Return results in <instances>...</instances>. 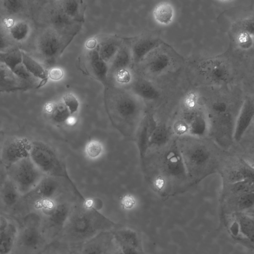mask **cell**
Masks as SVG:
<instances>
[{"mask_svg":"<svg viewBox=\"0 0 254 254\" xmlns=\"http://www.w3.org/2000/svg\"><path fill=\"white\" fill-rule=\"evenodd\" d=\"M5 136H5L2 133H1V131H0V149L3 140H4Z\"/></svg>","mask_w":254,"mask_h":254,"instance_id":"49","label":"cell"},{"mask_svg":"<svg viewBox=\"0 0 254 254\" xmlns=\"http://www.w3.org/2000/svg\"><path fill=\"white\" fill-rule=\"evenodd\" d=\"M17 219L19 226L13 254H40L50 244L41 215L30 210Z\"/></svg>","mask_w":254,"mask_h":254,"instance_id":"2","label":"cell"},{"mask_svg":"<svg viewBox=\"0 0 254 254\" xmlns=\"http://www.w3.org/2000/svg\"><path fill=\"white\" fill-rule=\"evenodd\" d=\"M242 30L254 36V25L253 18H248L243 20L242 22Z\"/></svg>","mask_w":254,"mask_h":254,"instance_id":"45","label":"cell"},{"mask_svg":"<svg viewBox=\"0 0 254 254\" xmlns=\"http://www.w3.org/2000/svg\"><path fill=\"white\" fill-rule=\"evenodd\" d=\"M254 191L240 194L239 199L240 205L243 206H248L252 205L254 201Z\"/></svg>","mask_w":254,"mask_h":254,"instance_id":"43","label":"cell"},{"mask_svg":"<svg viewBox=\"0 0 254 254\" xmlns=\"http://www.w3.org/2000/svg\"><path fill=\"white\" fill-rule=\"evenodd\" d=\"M174 131L178 135L188 133V127L186 122L183 119L176 121L173 126Z\"/></svg>","mask_w":254,"mask_h":254,"instance_id":"41","label":"cell"},{"mask_svg":"<svg viewBox=\"0 0 254 254\" xmlns=\"http://www.w3.org/2000/svg\"><path fill=\"white\" fill-rule=\"evenodd\" d=\"M0 62L13 73L23 64L22 51L18 48H14L7 52L0 53Z\"/></svg>","mask_w":254,"mask_h":254,"instance_id":"29","label":"cell"},{"mask_svg":"<svg viewBox=\"0 0 254 254\" xmlns=\"http://www.w3.org/2000/svg\"><path fill=\"white\" fill-rule=\"evenodd\" d=\"M132 94L139 99L148 101L157 99L160 96L158 89L150 82L144 79L134 80L131 84Z\"/></svg>","mask_w":254,"mask_h":254,"instance_id":"18","label":"cell"},{"mask_svg":"<svg viewBox=\"0 0 254 254\" xmlns=\"http://www.w3.org/2000/svg\"><path fill=\"white\" fill-rule=\"evenodd\" d=\"M102 145L97 141L90 142L86 147L87 155L91 158L98 157L102 152Z\"/></svg>","mask_w":254,"mask_h":254,"instance_id":"40","label":"cell"},{"mask_svg":"<svg viewBox=\"0 0 254 254\" xmlns=\"http://www.w3.org/2000/svg\"><path fill=\"white\" fill-rule=\"evenodd\" d=\"M198 93L191 90L187 93L183 100V104L188 111H194L198 102Z\"/></svg>","mask_w":254,"mask_h":254,"instance_id":"36","label":"cell"},{"mask_svg":"<svg viewBox=\"0 0 254 254\" xmlns=\"http://www.w3.org/2000/svg\"><path fill=\"white\" fill-rule=\"evenodd\" d=\"M162 43L160 40L152 38H145L137 40L130 48L132 61L135 63L140 62Z\"/></svg>","mask_w":254,"mask_h":254,"instance_id":"14","label":"cell"},{"mask_svg":"<svg viewBox=\"0 0 254 254\" xmlns=\"http://www.w3.org/2000/svg\"><path fill=\"white\" fill-rule=\"evenodd\" d=\"M31 87V84L18 78L0 62V92L24 90Z\"/></svg>","mask_w":254,"mask_h":254,"instance_id":"13","label":"cell"},{"mask_svg":"<svg viewBox=\"0 0 254 254\" xmlns=\"http://www.w3.org/2000/svg\"><path fill=\"white\" fill-rule=\"evenodd\" d=\"M116 80L120 83H127L131 80V75L128 69H123L115 74Z\"/></svg>","mask_w":254,"mask_h":254,"instance_id":"42","label":"cell"},{"mask_svg":"<svg viewBox=\"0 0 254 254\" xmlns=\"http://www.w3.org/2000/svg\"><path fill=\"white\" fill-rule=\"evenodd\" d=\"M210 153L203 145H194L188 150L187 154V169L189 166L193 169L203 167L209 161Z\"/></svg>","mask_w":254,"mask_h":254,"instance_id":"20","label":"cell"},{"mask_svg":"<svg viewBox=\"0 0 254 254\" xmlns=\"http://www.w3.org/2000/svg\"><path fill=\"white\" fill-rule=\"evenodd\" d=\"M137 143L140 158L143 160L148 148V143L150 129L148 118H144L139 126L137 130Z\"/></svg>","mask_w":254,"mask_h":254,"instance_id":"27","label":"cell"},{"mask_svg":"<svg viewBox=\"0 0 254 254\" xmlns=\"http://www.w3.org/2000/svg\"><path fill=\"white\" fill-rule=\"evenodd\" d=\"M115 241L123 254H140L139 241L136 232L127 227L113 230Z\"/></svg>","mask_w":254,"mask_h":254,"instance_id":"10","label":"cell"},{"mask_svg":"<svg viewBox=\"0 0 254 254\" xmlns=\"http://www.w3.org/2000/svg\"><path fill=\"white\" fill-rule=\"evenodd\" d=\"M236 41L240 48L247 50L253 46L254 36L241 29L236 35Z\"/></svg>","mask_w":254,"mask_h":254,"instance_id":"34","label":"cell"},{"mask_svg":"<svg viewBox=\"0 0 254 254\" xmlns=\"http://www.w3.org/2000/svg\"><path fill=\"white\" fill-rule=\"evenodd\" d=\"M22 63L27 71L35 79L41 80L39 87L44 85L49 78L48 71L23 51H22Z\"/></svg>","mask_w":254,"mask_h":254,"instance_id":"24","label":"cell"},{"mask_svg":"<svg viewBox=\"0 0 254 254\" xmlns=\"http://www.w3.org/2000/svg\"><path fill=\"white\" fill-rule=\"evenodd\" d=\"M5 170L22 198L30 193L45 176L29 157Z\"/></svg>","mask_w":254,"mask_h":254,"instance_id":"5","label":"cell"},{"mask_svg":"<svg viewBox=\"0 0 254 254\" xmlns=\"http://www.w3.org/2000/svg\"><path fill=\"white\" fill-rule=\"evenodd\" d=\"M19 226L16 218L0 212V254H13Z\"/></svg>","mask_w":254,"mask_h":254,"instance_id":"8","label":"cell"},{"mask_svg":"<svg viewBox=\"0 0 254 254\" xmlns=\"http://www.w3.org/2000/svg\"><path fill=\"white\" fill-rule=\"evenodd\" d=\"M62 39L55 29H47L40 36L37 49L40 55L47 61L55 60L62 52Z\"/></svg>","mask_w":254,"mask_h":254,"instance_id":"9","label":"cell"},{"mask_svg":"<svg viewBox=\"0 0 254 254\" xmlns=\"http://www.w3.org/2000/svg\"><path fill=\"white\" fill-rule=\"evenodd\" d=\"M64 76V72L62 69L59 67H55L48 71L49 78L53 80H59Z\"/></svg>","mask_w":254,"mask_h":254,"instance_id":"46","label":"cell"},{"mask_svg":"<svg viewBox=\"0 0 254 254\" xmlns=\"http://www.w3.org/2000/svg\"><path fill=\"white\" fill-rule=\"evenodd\" d=\"M171 60L167 54L160 53L155 56L148 63V70L152 74L158 75L165 71L170 65Z\"/></svg>","mask_w":254,"mask_h":254,"instance_id":"31","label":"cell"},{"mask_svg":"<svg viewBox=\"0 0 254 254\" xmlns=\"http://www.w3.org/2000/svg\"><path fill=\"white\" fill-rule=\"evenodd\" d=\"M3 7L10 13H15L21 11L24 7V1L21 0L2 1Z\"/></svg>","mask_w":254,"mask_h":254,"instance_id":"38","label":"cell"},{"mask_svg":"<svg viewBox=\"0 0 254 254\" xmlns=\"http://www.w3.org/2000/svg\"><path fill=\"white\" fill-rule=\"evenodd\" d=\"M203 71L212 81L221 83L226 81L229 76L226 64L220 61H214L205 64Z\"/></svg>","mask_w":254,"mask_h":254,"instance_id":"22","label":"cell"},{"mask_svg":"<svg viewBox=\"0 0 254 254\" xmlns=\"http://www.w3.org/2000/svg\"><path fill=\"white\" fill-rule=\"evenodd\" d=\"M22 197L7 174L0 181V212L14 217L18 215Z\"/></svg>","mask_w":254,"mask_h":254,"instance_id":"7","label":"cell"},{"mask_svg":"<svg viewBox=\"0 0 254 254\" xmlns=\"http://www.w3.org/2000/svg\"><path fill=\"white\" fill-rule=\"evenodd\" d=\"M254 117L253 99L247 97L244 100L238 114L233 131V138L239 141L249 127Z\"/></svg>","mask_w":254,"mask_h":254,"instance_id":"11","label":"cell"},{"mask_svg":"<svg viewBox=\"0 0 254 254\" xmlns=\"http://www.w3.org/2000/svg\"><path fill=\"white\" fill-rule=\"evenodd\" d=\"M89 68L94 76L106 84L109 74V64L100 57L97 49L89 50L88 55Z\"/></svg>","mask_w":254,"mask_h":254,"instance_id":"16","label":"cell"},{"mask_svg":"<svg viewBox=\"0 0 254 254\" xmlns=\"http://www.w3.org/2000/svg\"><path fill=\"white\" fill-rule=\"evenodd\" d=\"M132 60L130 48L125 45H122L120 49L110 63L109 66V73L115 74L117 72L128 69Z\"/></svg>","mask_w":254,"mask_h":254,"instance_id":"25","label":"cell"},{"mask_svg":"<svg viewBox=\"0 0 254 254\" xmlns=\"http://www.w3.org/2000/svg\"><path fill=\"white\" fill-rule=\"evenodd\" d=\"M232 190L235 193L242 194L254 191V180H245L235 183L231 184Z\"/></svg>","mask_w":254,"mask_h":254,"instance_id":"35","label":"cell"},{"mask_svg":"<svg viewBox=\"0 0 254 254\" xmlns=\"http://www.w3.org/2000/svg\"><path fill=\"white\" fill-rule=\"evenodd\" d=\"M96 46L97 40L94 38H91L88 40L85 43V46L88 49H89V50L95 49Z\"/></svg>","mask_w":254,"mask_h":254,"instance_id":"47","label":"cell"},{"mask_svg":"<svg viewBox=\"0 0 254 254\" xmlns=\"http://www.w3.org/2000/svg\"><path fill=\"white\" fill-rule=\"evenodd\" d=\"M40 254H79L78 248L68 247L55 241L49 244Z\"/></svg>","mask_w":254,"mask_h":254,"instance_id":"33","label":"cell"},{"mask_svg":"<svg viewBox=\"0 0 254 254\" xmlns=\"http://www.w3.org/2000/svg\"><path fill=\"white\" fill-rule=\"evenodd\" d=\"M44 110L48 119L55 124L64 123L69 119L71 115L63 102L47 103Z\"/></svg>","mask_w":254,"mask_h":254,"instance_id":"23","label":"cell"},{"mask_svg":"<svg viewBox=\"0 0 254 254\" xmlns=\"http://www.w3.org/2000/svg\"><path fill=\"white\" fill-rule=\"evenodd\" d=\"M188 112L183 120L188 125V133L197 137L204 136L208 130V123L206 118L195 110Z\"/></svg>","mask_w":254,"mask_h":254,"instance_id":"15","label":"cell"},{"mask_svg":"<svg viewBox=\"0 0 254 254\" xmlns=\"http://www.w3.org/2000/svg\"><path fill=\"white\" fill-rule=\"evenodd\" d=\"M29 157L45 176L65 179L79 198H84L71 181L64 163L49 144L39 140H32Z\"/></svg>","mask_w":254,"mask_h":254,"instance_id":"4","label":"cell"},{"mask_svg":"<svg viewBox=\"0 0 254 254\" xmlns=\"http://www.w3.org/2000/svg\"><path fill=\"white\" fill-rule=\"evenodd\" d=\"M153 17L155 22L162 26L171 24L175 17V9L170 2L161 1L154 6L152 11Z\"/></svg>","mask_w":254,"mask_h":254,"instance_id":"19","label":"cell"},{"mask_svg":"<svg viewBox=\"0 0 254 254\" xmlns=\"http://www.w3.org/2000/svg\"><path fill=\"white\" fill-rule=\"evenodd\" d=\"M63 102L71 115L76 113L78 111L79 103L77 98L73 94L68 93L64 95Z\"/></svg>","mask_w":254,"mask_h":254,"instance_id":"37","label":"cell"},{"mask_svg":"<svg viewBox=\"0 0 254 254\" xmlns=\"http://www.w3.org/2000/svg\"><path fill=\"white\" fill-rule=\"evenodd\" d=\"M13 49L12 48V40L5 30L0 29V53L7 52Z\"/></svg>","mask_w":254,"mask_h":254,"instance_id":"39","label":"cell"},{"mask_svg":"<svg viewBox=\"0 0 254 254\" xmlns=\"http://www.w3.org/2000/svg\"><path fill=\"white\" fill-rule=\"evenodd\" d=\"M117 224L100 213L86 202L83 207H71L58 241L69 247L79 248L98 234L112 231Z\"/></svg>","mask_w":254,"mask_h":254,"instance_id":"1","label":"cell"},{"mask_svg":"<svg viewBox=\"0 0 254 254\" xmlns=\"http://www.w3.org/2000/svg\"><path fill=\"white\" fill-rule=\"evenodd\" d=\"M5 30L10 39L17 42L26 40L30 32L29 24L23 20H14L10 18L5 19Z\"/></svg>","mask_w":254,"mask_h":254,"instance_id":"17","label":"cell"},{"mask_svg":"<svg viewBox=\"0 0 254 254\" xmlns=\"http://www.w3.org/2000/svg\"><path fill=\"white\" fill-rule=\"evenodd\" d=\"M212 109L217 115H221L227 113L228 105L225 102L217 101L213 104Z\"/></svg>","mask_w":254,"mask_h":254,"instance_id":"44","label":"cell"},{"mask_svg":"<svg viewBox=\"0 0 254 254\" xmlns=\"http://www.w3.org/2000/svg\"><path fill=\"white\" fill-rule=\"evenodd\" d=\"M55 5L49 13V20L54 29L57 32H69L77 21L64 13L57 3Z\"/></svg>","mask_w":254,"mask_h":254,"instance_id":"21","label":"cell"},{"mask_svg":"<svg viewBox=\"0 0 254 254\" xmlns=\"http://www.w3.org/2000/svg\"><path fill=\"white\" fill-rule=\"evenodd\" d=\"M133 94L117 96L108 107V114L112 125L125 136H130L139 127L141 106Z\"/></svg>","mask_w":254,"mask_h":254,"instance_id":"3","label":"cell"},{"mask_svg":"<svg viewBox=\"0 0 254 254\" xmlns=\"http://www.w3.org/2000/svg\"><path fill=\"white\" fill-rule=\"evenodd\" d=\"M32 140L21 135L6 136L0 149V160L6 169L29 156Z\"/></svg>","mask_w":254,"mask_h":254,"instance_id":"6","label":"cell"},{"mask_svg":"<svg viewBox=\"0 0 254 254\" xmlns=\"http://www.w3.org/2000/svg\"><path fill=\"white\" fill-rule=\"evenodd\" d=\"M57 2L58 6L66 15L77 22L81 21L83 14L80 1L62 0Z\"/></svg>","mask_w":254,"mask_h":254,"instance_id":"30","label":"cell"},{"mask_svg":"<svg viewBox=\"0 0 254 254\" xmlns=\"http://www.w3.org/2000/svg\"><path fill=\"white\" fill-rule=\"evenodd\" d=\"M163 179H161L158 178L156 180V183L155 185L157 186V187L159 189H160L163 187V185L164 184Z\"/></svg>","mask_w":254,"mask_h":254,"instance_id":"48","label":"cell"},{"mask_svg":"<svg viewBox=\"0 0 254 254\" xmlns=\"http://www.w3.org/2000/svg\"><path fill=\"white\" fill-rule=\"evenodd\" d=\"M170 137V132L165 126L156 125L150 131L148 139V148L160 146L167 143Z\"/></svg>","mask_w":254,"mask_h":254,"instance_id":"28","label":"cell"},{"mask_svg":"<svg viewBox=\"0 0 254 254\" xmlns=\"http://www.w3.org/2000/svg\"><path fill=\"white\" fill-rule=\"evenodd\" d=\"M122 46L121 40L117 38L110 37L101 41L97 51L101 58L109 64Z\"/></svg>","mask_w":254,"mask_h":254,"instance_id":"26","label":"cell"},{"mask_svg":"<svg viewBox=\"0 0 254 254\" xmlns=\"http://www.w3.org/2000/svg\"><path fill=\"white\" fill-rule=\"evenodd\" d=\"M165 168L171 176L179 179L188 175L186 163L182 153L176 143L173 144L164 156Z\"/></svg>","mask_w":254,"mask_h":254,"instance_id":"12","label":"cell"},{"mask_svg":"<svg viewBox=\"0 0 254 254\" xmlns=\"http://www.w3.org/2000/svg\"><path fill=\"white\" fill-rule=\"evenodd\" d=\"M254 172L253 167L246 165L231 171L229 175V180L231 184H233L245 180H254Z\"/></svg>","mask_w":254,"mask_h":254,"instance_id":"32","label":"cell"}]
</instances>
